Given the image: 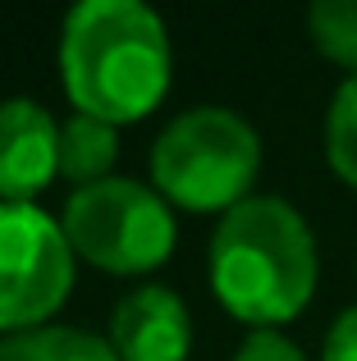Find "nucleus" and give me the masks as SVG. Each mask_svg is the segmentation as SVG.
Wrapping results in <instances>:
<instances>
[{
  "label": "nucleus",
  "mask_w": 357,
  "mask_h": 361,
  "mask_svg": "<svg viewBox=\"0 0 357 361\" xmlns=\"http://www.w3.org/2000/svg\"><path fill=\"white\" fill-rule=\"evenodd\" d=\"M170 32L143 0H78L60 27V78L73 110L133 123L170 87Z\"/></svg>",
  "instance_id": "f257e3e1"
},
{
  "label": "nucleus",
  "mask_w": 357,
  "mask_h": 361,
  "mask_svg": "<svg viewBox=\"0 0 357 361\" xmlns=\"http://www.w3.org/2000/svg\"><path fill=\"white\" fill-rule=\"evenodd\" d=\"M206 270L229 316L248 320L252 329H275L294 320L316 293V233L294 202L252 192L220 215Z\"/></svg>",
  "instance_id": "f03ea898"
},
{
  "label": "nucleus",
  "mask_w": 357,
  "mask_h": 361,
  "mask_svg": "<svg viewBox=\"0 0 357 361\" xmlns=\"http://www.w3.org/2000/svg\"><path fill=\"white\" fill-rule=\"evenodd\" d=\"M152 188L188 211H234L252 197L261 174V137L238 110L193 106L156 133L152 142Z\"/></svg>",
  "instance_id": "7ed1b4c3"
},
{
  "label": "nucleus",
  "mask_w": 357,
  "mask_h": 361,
  "mask_svg": "<svg viewBox=\"0 0 357 361\" xmlns=\"http://www.w3.org/2000/svg\"><path fill=\"white\" fill-rule=\"evenodd\" d=\"M64 238L73 256L110 274H147L174 252V211L152 183L110 174L101 183L73 188L64 202Z\"/></svg>",
  "instance_id": "20e7f679"
},
{
  "label": "nucleus",
  "mask_w": 357,
  "mask_h": 361,
  "mask_svg": "<svg viewBox=\"0 0 357 361\" xmlns=\"http://www.w3.org/2000/svg\"><path fill=\"white\" fill-rule=\"evenodd\" d=\"M73 261L55 215L37 202H0V329L46 325L73 288Z\"/></svg>",
  "instance_id": "39448f33"
},
{
  "label": "nucleus",
  "mask_w": 357,
  "mask_h": 361,
  "mask_svg": "<svg viewBox=\"0 0 357 361\" xmlns=\"http://www.w3.org/2000/svg\"><path fill=\"white\" fill-rule=\"evenodd\" d=\"M119 361H188L193 353V311L165 283H138L115 302L106 329Z\"/></svg>",
  "instance_id": "423d86ee"
},
{
  "label": "nucleus",
  "mask_w": 357,
  "mask_h": 361,
  "mask_svg": "<svg viewBox=\"0 0 357 361\" xmlns=\"http://www.w3.org/2000/svg\"><path fill=\"white\" fill-rule=\"evenodd\" d=\"M60 174V123L32 97L0 101V202H32Z\"/></svg>",
  "instance_id": "0eeeda50"
},
{
  "label": "nucleus",
  "mask_w": 357,
  "mask_h": 361,
  "mask_svg": "<svg viewBox=\"0 0 357 361\" xmlns=\"http://www.w3.org/2000/svg\"><path fill=\"white\" fill-rule=\"evenodd\" d=\"M0 361H119V353L106 334L46 320L18 334H0Z\"/></svg>",
  "instance_id": "6e6552de"
},
{
  "label": "nucleus",
  "mask_w": 357,
  "mask_h": 361,
  "mask_svg": "<svg viewBox=\"0 0 357 361\" xmlns=\"http://www.w3.org/2000/svg\"><path fill=\"white\" fill-rule=\"evenodd\" d=\"M115 156H119L115 123H106L97 115H83V110H73V115L60 123V174L69 178V183L87 188V183L110 178Z\"/></svg>",
  "instance_id": "1a4fd4ad"
},
{
  "label": "nucleus",
  "mask_w": 357,
  "mask_h": 361,
  "mask_svg": "<svg viewBox=\"0 0 357 361\" xmlns=\"http://www.w3.org/2000/svg\"><path fill=\"white\" fill-rule=\"evenodd\" d=\"M307 32L325 60L357 73V0H316L307 9Z\"/></svg>",
  "instance_id": "9d476101"
},
{
  "label": "nucleus",
  "mask_w": 357,
  "mask_h": 361,
  "mask_svg": "<svg viewBox=\"0 0 357 361\" xmlns=\"http://www.w3.org/2000/svg\"><path fill=\"white\" fill-rule=\"evenodd\" d=\"M325 156L330 169L349 188H357V73L334 87L330 110H325Z\"/></svg>",
  "instance_id": "9b49d317"
},
{
  "label": "nucleus",
  "mask_w": 357,
  "mask_h": 361,
  "mask_svg": "<svg viewBox=\"0 0 357 361\" xmlns=\"http://www.w3.org/2000/svg\"><path fill=\"white\" fill-rule=\"evenodd\" d=\"M234 361H307V353L284 334V329H248L234 348Z\"/></svg>",
  "instance_id": "f8f14e48"
},
{
  "label": "nucleus",
  "mask_w": 357,
  "mask_h": 361,
  "mask_svg": "<svg viewBox=\"0 0 357 361\" xmlns=\"http://www.w3.org/2000/svg\"><path fill=\"white\" fill-rule=\"evenodd\" d=\"M321 361H357V307L339 311V316H334V325L325 329Z\"/></svg>",
  "instance_id": "ddd939ff"
}]
</instances>
